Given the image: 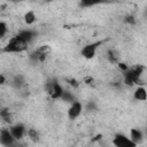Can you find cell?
<instances>
[{
  "mask_svg": "<svg viewBox=\"0 0 147 147\" xmlns=\"http://www.w3.org/2000/svg\"><path fill=\"white\" fill-rule=\"evenodd\" d=\"M130 138L138 145V144H140L142 141L144 134H142V132L139 129H131L130 130Z\"/></svg>",
  "mask_w": 147,
  "mask_h": 147,
  "instance_id": "12",
  "label": "cell"
},
{
  "mask_svg": "<svg viewBox=\"0 0 147 147\" xmlns=\"http://www.w3.org/2000/svg\"><path fill=\"white\" fill-rule=\"evenodd\" d=\"M16 139L14 138V136L11 134L9 129H1L0 131V144L5 147H11L15 146L16 144Z\"/></svg>",
  "mask_w": 147,
  "mask_h": 147,
  "instance_id": "6",
  "label": "cell"
},
{
  "mask_svg": "<svg viewBox=\"0 0 147 147\" xmlns=\"http://www.w3.org/2000/svg\"><path fill=\"white\" fill-rule=\"evenodd\" d=\"M7 31H8V28H7L6 22L1 21V22H0V37L3 38V37L6 36V33H7Z\"/></svg>",
  "mask_w": 147,
  "mask_h": 147,
  "instance_id": "19",
  "label": "cell"
},
{
  "mask_svg": "<svg viewBox=\"0 0 147 147\" xmlns=\"http://www.w3.org/2000/svg\"><path fill=\"white\" fill-rule=\"evenodd\" d=\"M9 130H10L11 134L14 136V138L17 141L21 140V139H23V137L26 134V131H28V129H25L24 124H22V123H16L14 125H10L9 126Z\"/></svg>",
  "mask_w": 147,
  "mask_h": 147,
  "instance_id": "7",
  "label": "cell"
},
{
  "mask_svg": "<svg viewBox=\"0 0 147 147\" xmlns=\"http://www.w3.org/2000/svg\"><path fill=\"white\" fill-rule=\"evenodd\" d=\"M11 85H13L15 88L20 90L21 87H23V86L25 85L24 77H23L22 75H16V76H14V78L11 79Z\"/></svg>",
  "mask_w": 147,
  "mask_h": 147,
  "instance_id": "13",
  "label": "cell"
},
{
  "mask_svg": "<svg viewBox=\"0 0 147 147\" xmlns=\"http://www.w3.org/2000/svg\"><path fill=\"white\" fill-rule=\"evenodd\" d=\"M93 82H94V79H93L92 77H86V78L84 79V83H85V84H87V85H92V84H93Z\"/></svg>",
  "mask_w": 147,
  "mask_h": 147,
  "instance_id": "24",
  "label": "cell"
},
{
  "mask_svg": "<svg viewBox=\"0 0 147 147\" xmlns=\"http://www.w3.org/2000/svg\"><path fill=\"white\" fill-rule=\"evenodd\" d=\"M45 90L47 91V93L51 95V98L53 100H57V99H61L64 90L63 87L61 86V84L56 80V79H53V80H48L45 85Z\"/></svg>",
  "mask_w": 147,
  "mask_h": 147,
  "instance_id": "3",
  "label": "cell"
},
{
  "mask_svg": "<svg viewBox=\"0 0 147 147\" xmlns=\"http://www.w3.org/2000/svg\"><path fill=\"white\" fill-rule=\"evenodd\" d=\"M36 20H37V16H36L34 11L29 10V11H26L24 14V22H25V24L31 25V24H33L36 22Z\"/></svg>",
  "mask_w": 147,
  "mask_h": 147,
  "instance_id": "14",
  "label": "cell"
},
{
  "mask_svg": "<svg viewBox=\"0 0 147 147\" xmlns=\"http://www.w3.org/2000/svg\"><path fill=\"white\" fill-rule=\"evenodd\" d=\"M26 49H28V42L16 34L9 39V41L1 49V52L2 53H22Z\"/></svg>",
  "mask_w": 147,
  "mask_h": 147,
  "instance_id": "2",
  "label": "cell"
},
{
  "mask_svg": "<svg viewBox=\"0 0 147 147\" xmlns=\"http://www.w3.org/2000/svg\"><path fill=\"white\" fill-rule=\"evenodd\" d=\"M100 138H102V134H98V136H95V138L93 139V141H95V140H99Z\"/></svg>",
  "mask_w": 147,
  "mask_h": 147,
  "instance_id": "26",
  "label": "cell"
},
{
  "mask_svg": "<svg viewBox=\"0 0 147 147\" xmlns=\"http://www.w3.org/2000/svg\"><path fill=\"white\" fill-rule=\"evenodd\" d=\"M102 45V41L99 40V41H94V42H90V44H86L85 46H83L82 51H80V54L83 57L87 59V60H91L95 56L96 54V49L99 48V46Z\"/></svg>",
  "mask_w": 147,
  "mask_h": 147,
  "instance_id": "4",
  "label": "cell"
},
{
  "mask_svg": "<svg viewBox=\"0 0 147 147\" xmlns=\"http://www.w3.org/2000/svg\"><path fill=\"white\" fill-rule=\"evenodd\" d=\"M107 60L110 62V63H117L118 62V56H117V53L113 49H108L107 51Z\"/></svg>",
  "mask_w": 147,
  "mask_h": 147,
  "instance_id": "16",
  "label": "cell"
},
{
  "mask_svg": "<svg viewBox=\"0 0 147 147\" xmlns=\"http://www.w3.org/2000/svg\"><path fill=\"white\" fill-rule=\"evenodd\" d=\"M0 116H1V118L5 122H7V123H10L11 122V115H10L8 108H2L1 111H0Z\"/></svg>",
  "mask_w": 147,
  "mask_h": 147,
  "instance_id": "17",
  "label": "cell"
},
{
  "mask_svg": "<svg viewBox=\"0 0 147 147\" xmlns=\"http://www.w3.org/2000/svg\"><path fill=\"white\" fill-rule=\"evenodd\" d=\"M111 1L110 0H79V6L83 8H87V7H94L98 5H103Z\"/></svg>",
  "mask_w": 147,
  "mask_h": 147,
  "instance_id": "10",
  "label": "cell"
},
{
  "mask_svg": "<svg viewBox=\"0 0 147 147\" xmlns=\"http://www.w3.org/2000/svg\"><path fill=\"white\" fill-rule=\"evenodd\" d=\"M133 98L137 101H146L147 100V91L142 86H138L133 92Z\"/></svg>",
  "mask_w": 147,
  "mask_h": 147,
  "instance_id": "11",
  "label": "cell"
},
{
  "mask_svg": "<svg viewBox=\"0 0 147 147\" xmlns=\"http://www.w3.org/2000/svg\"><path fill=\"white\" fill-rule=\"evenodd\" d=\"M9 1H11V2H21L23 0H9Z\"/></svg>",
  "mask_w": 147,
  "mask_h": 147,
  "instance_id": "27",
  "label": "cell"
},
{
  "mask_svg": "<svg viewBox=\"0 0 147 147\" xmlns=\"http://www.w3.org/2000/svg\"><path fill=\"white\" fill-rule=\"evenodd\" d=\"M82 111H83V105L78 100H75L68 110V117L70 119H76L82 114Z\"/></svg>",
  "mask_w": 147,
  "mask_h": 147,
  "instance_id": "8",
  "label": "cell"
},
{
  "mask_svg": "<svg viewBox=\"0 0 147 147\" xmlns=\"http://www.w3.org/2000/svg\"><path fill=\"white\" fill-rule=\"evenodd\" d=\"M113 145H115L116 147H136L137 146V144L131 138H129L122 133L115 134V137L113 139Z\"/></svg>",
  "mask_w": 147,
  "mask_h": 147,
  "instance_id": "5",
  "label": "cell"
},
{
  "mask_svg": "<svg viewBox=\"0 0 147 147\" xmlns=\"http://www.w3.org/2000/svg\"><path fill=\"white\" fill-rule=\"evenodd\" d=\"M85 109L87 111H94V110H96V103L94 101H88L87 105L85 106Z\"/></svg>",
  "mask_w": 147,
  "mask_h": 147,
  "instance_id": "20",
  "label": "cell"
},
{
  "mask_svg": "<svg viewBox=\"0 0 147 147\" xmlns=\"http://www.w3.org/2000/svg\"><path fill=\"white\" fill-rule=\"evenodd\" d=\"M61 100H63L64 102H69V103H72L76 99H75V95L70 92V91H67V90H64V92H63V94H62V96H61Z\"/></svg>",
  "mask_w": 147,
  "mask_h": 147,
  "instance_id": "15",
  "label": "cell"
},
{
  "mask_svg": "<svg viewBox=\"0 0 147 147\" xmlns=\"http://www.w3.org/2000/svg\"><path fill=\"white\" fill-rule=\"evenodd\" d=\"M146 134H147V126H146Z\"/></svg>",
  "mask_w": 147,
  "mask_h": 147,
  "instance_id": "28",
  "label": "cell"
},
{
  "mask_svg": "<svg viewBox=\"0 0 147 147\" xmlns=\"http://www.w3.org/2000/svg\"><path fill=\"white\" fill-rule=\"evenodd\" d=\"M18 37H21L24 41H26L28 44L30 41H32L36 37H37V32L33 31V30H30V29H25V30H21L18 33H17Z\"/></svg>",
  "mask_w": 147,
  "mask_h": 147,
  "instance_id": "9",
  "label": "cell"
},
{
  "mask_svg": "<svg viewBox=\"0 0 147 147\" xmlns=\"http://www.w3.org/2000/svg\"><path fill=\"white\" fill-rule=\"evenodd\" d=\"M146 15H147V9H146Z\"/></svg>",
  "mask_w": 147,
  "mask_h": 147,
  "instance_id": "29",
  "label": "cell"
},
{
  "mask_svg": "<svg viewBox=\"0 0 147 147\" xmlns=\"http://www.w3.org/2000/svg\"><path fill=\"white\" fill-rule=\"evenodd\" d=\"M145 70V67L138 64L133 68H129L125 72H123V82L126 86H133L136 84L141 83V75Z\"/></svg>",
  "mask_w": 147,
  "mask_h": 147,
  "instance_id": "1",
  "label": "cell"
},
{
  "mask_svg": "<svg viewBox=\"0 0 147 147\" xmlns=\"http://www.w3.org/2000/svg\"><path fill=\"white\" fill-rule=\"evenodd\" d=\"M117 67H118V69L122 71V72H125L127 69H129V65L126 64V63H124V62H117Z\"/></svg>",
  "mask_w": 147,
  "mask_h": 147,
  "instance_id": "23",
  "label": "cell"
},
{
  "mask_svg": "<svg viewBox=\"0 0 147 147\" xmlns=\"http://www.w3.org/2000/svg\"><path fill=\"white\" fill-rule=\"evenodd\" d=\"M124 22L130 24V25H133V24H136V18H134L133 15H126L125 18H124Z\"/></svg>",
  "mask_w": 147,
  "mask_h": 147,
  "instance_id": "21",
  "label": "cell"
},
{
  "mask_svg": "<svg viewBox=\"0 0 147 147\" xmlns=\"http://www.w3.org/2000/svg\"><path fill=\"white\" fill-rule=\"evenodd\" d=\"M5 83H6V77H5V75H0V84L3 85Z\"/></svg>",
  "mask_w": 147,
  "mask_h": 147,
  "instance_id": "25",
  "label": "cell"
},
{
  "mask_svg": "<svg viewBox=\"0 0 147 147\" xmlns=\"http://www.w3.org/2000/svg\"><path fill=\"white\" fill-rule=\"evenodd\" d=\"M67 83H68L70 86L75 87V88L79 86V82H78L76 78H69V79H67Z\"/></svg>",
  "mask_w": 147,
  "mask_h": 147,
  "instance_id": "22",
  "label": "cell"
},
{
  "mask_svg": "<svg viewBox=\"0 0 147 147\" xmlns=\"http://www.w3.org/2000/svg\"><path fill=\"white\" fill-rule=\"evenodd\" d=\"M26 136H28L32 141H38V140H39V133H38L37 130H34V129H28Z\"/></svg>",
  "mask_w": 147,
  "mask_h": 147,
  "instance_id": "18",
  "label": "cell"
}]
</instances>
